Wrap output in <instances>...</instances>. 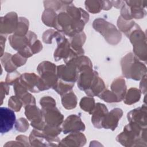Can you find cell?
Wrapping results in <instances>:
<instances>
[{
	"label": "cell",
	"mask_w": 147,
	"mask_h": 147,
	"mask_svg": "<svg viewBox=\"0 0 147 147\" xmlns=\"http://www.w3.org/2000/svg\"><path fill=\"white\" fill-rule=\"evenodd\" d=\"M55 68L56 66L53 64L48 61L42 62L38 67V72L41 76L46 89L54 87L57 83Z\"/></svg>",
	"instance_id": "cell-1"
},
{
	"label": "cell",
	"mask_w": 147,
	"mask_h": 147,
	"mask_svg": "<svg viewBox=\"0 0 147 147\" xmlns=\"http://www.w3.org/2000/svg\"><path fill=\"white\" fill-rule=\"evenodd\" d=\"M0 132L1 134L9 131L13 128L16 122L14 112L10 109L5 107L0 108Z\"/></svg>",
	"instance_id": "cell-2"
},
{
	"label": "cell",
	"mask_w": 147,
	"mask_h": 147,
	"mask_svg": "<svg viewBox=\"0 0 147 147\" xmlns=\"http://www.w3.org/2000/svg\"><path fill=\"white\" fill-rule=\"evenodd\" d=\"M18 20L16 13L10 12L1 17L0 32L1 34L14 32L18 25Z\"/></svg>",
	"instance_id": "cell-3"
},
{
	"label": "cell",
	"mask_w": 147,
	"mask_h": 147,
	"mask_svg": "<svg viewBox=\"0 0 147 147\" xmlns=\"http://www.w3.org/2000/svg\"><path fill=\"white\" fill-rule=\"evenodd\" d=\"M42 115L48 125L56 127L63 122V116L55 106L42 108Z\"/></svg>",
	"instance_id": "cell-4"
},
{
	"label": "cell",
	"mask_w": 147,
	"mask_h": 147,
	"mask_svg": "<svg viewBox=\"0 0 147 147\" xmlns=\"http://www.w3.org/2000/svg\"><path fill=\"white\" fill-rule=\"evenodd\" d=\"M66 66L60 65L57 67V75L59 78L67 82L74 83L78 77L76 67L72 62H68Z\"/></svg>",
	"instance_id": "cell-5"
},
{
	"label": "cell",
	"mask_w": 147,
	"mask_h": 147,
	"mask_svg": "<svg viewBox=\"0 0 147 147\" xmlns=\"http://www.w3.org/2000/svg\"><path fill=\"white\" fill-rule=\"evenodd\" d=\"M84 123L82 122L80 117L76 115H71L68 117L63 126V130L64 134L72 131L84 130Z\"/></svg>",
	"instance_id": "cell-6"
},
{
	"label": "cell",
	"mask_w": 147,
	"mask_h": 147,
	"mask_svg": "<svg viewBox=\"0 0 147 147\" xmlns=\"http://www.w3.org/2000/svg\"><path fill=\"white\" fill-rule=\"evenodd\" d=\"M122 115V111L120 109H114L110 113L107 114L102 122V127L106 129L114 130L117 126L119 119Z\"/></svg>",
	"instance_id": "cell-7"
},
{
	"label": "cell",
	"mask_w": 147,
	"mask_h": 147,
	"mask_svg": "<svg viewBox=\"0 0 147 147\" xmlns=\"http://www.w3.org/2000/svg\"><path fill=\"white\" fill-rule=\"evenodd\" d=\"M107 107L102 103H97L95 109L91 111L90 114L93 115L92 117V122L95 127L100 128L102 127V122L106 115L107 114Z\"/></svg>",
	"instance_id": "cell-8"
},
{
	"label": "cell",
	"mask_w": 147,
	"mask_h": 147,
	"mask_svg": "<svg viewBox=\"0 0 147 147\" xmlns=\"http://www.w3.org/2000/svg\"><path fill=\"white\" fill-rule=\"evenodd\" d=\"M61 142L68 143L66 146L71 145V144H72V146H82L85 144L86 138L85 136L81 133H73L63 139Z\"/></svg>",
	"instance_id": "cell-9"
},
{
	"label": "cell",
	"mask_w": 147,
	"mask_h": 147,
	"mask_svg": "<svg viewBox=\"0 0 147 147\" xmlns=\"http://www.w3.org/2000/svg\"><path fill=\"white\" fill-rule=\"evenodd\" d=\"M126 86L125 80L121 78L117 79L111 85V89L117 95L118 101H120L123 99L126 91Z\"/></svg>",
	"instance_id": "cell-10"
},
{
	"label": "cell",
	"mask_w": 147,
	"mask_h": 147,
	"mask_svg": "<svg viewBox=\"0 0 147 147\" xmlns=\"http://www.w3.org/2000/svg\"><path fill=\"white\" fill-rule=\"evenodd\" d=\"M11 56H12L8 53H4L1 59V63L5 69L10 73L13 72L17 68L11 61Z\"/></svg>",
	"instance_id": "cell-11"
},
{
	"label": "cell",
	"mask_w": 147,
	"mask_h": 147,
	"mask_svg": "<svg viewBox=\"0 0 147 147\" xmlns=\"http://www.w3.org/2000/svg\"><path fill=\"white\" fill-rule=\"evenodd\" d=\"M63 106L67 109H71L76 107V97L73 92H70L62 98Z\"/></svg>",
	"instance_id": "cell-12"
},
{
	"label": "cell",
	"mask_w": 147,
	"mask_h": 147,
	"mask_svg": "<svg viewBox=\"0 0 147 147\" xmlns=\"http://www.w3.org/2000/svg\"><path fill=\"white\" fill-rule=\"evenodd\" d=\"M28 29V21L25 18L20 17L18 20V25L14 32V35L18 36H24Z\"/></svg>",
	"instance_id": "cell-13"
},
{
	"label": "cell",
	"mask_w": 147,
	"mask_h": 147,
	"mask_svg": "<svg viewBox=\"0 0 147 147\" xmlns=\"http://www.w3.org/2000/svg\"><path fill=\"white\" fill-rule=\"evenodd\" d=\"M75 37L72 40L71 42V46L75 51H82L81 49L82 44L84 42L85 39H86V36L83 33H81L77 36H74Z\"/></svg>",
	"instance_id": "cell-14"
},
{
	"label": "cell",
	"mask_w": 147,
	"mask_h": 147,
	"mask_svg": "<svg viewBox=\"0 0 147 147\" xmlns=\"http://www.w3.org/2000/svg\"><path fill=\"white\" fill-rule=\"evenodd\" d=\"M74 84V83H71V82H65L63 83L61 82H59L58 83H56V84L55 85L54 89L61 95H62L63 94L66 93L68 91H69L72 89L73 86Z\"/></svg>",
	"instance_id": "cell-15"
},
{
	"label": "cell",
	"mask_w": 147,
	"mask_h": 147,
	"mask_svg": "<svg viewBox=\"0 0 147 147\" xmlns=\"http://www.w3.org/2000/svg\"><path fill=\"white\" fill-rule=\"evenodd\" d=\"M80 105L84 111L91 113L94 109V99L91 98L84 97L82 99Z\"/></svg>",
	"instance_id": "cell-16"
},
{
	"label": "cell",
	"mask_w": 147,
	"mask_h": 147,
	"mask_svg": "<svg viewBox=\"0 0 147 147\" xmlns=\"http://www.w3.org/2000/svg\"><path fill=\"white\" fill-rule=\"evenodd\" d=\"M102 1H86V7L87 9L93 13H98L100 11Z\"/></svg>",
	"instance_id": "cell-17"
},
{
	"label": "cell",
	"mask_w": 147,
	"mask_h": 147,
	"mask_svg": "<svg viewBox=\"0 0 147 147\" xmlns=\"http://www.w3.org/2000/svg\"><path fill=\"white\" fill-rule=\"evenodd\" d=\"M22 102L20 98L17 96H12L9 99L8 105L16 111H19L22 106Z\"/></svg>",
	"instance_id": "cell-18"
},
{
	"label": "cell",
	"mask_w": 147,
	"mask_h": 147,
	"mask_svg": "<svg viewBox=\"0 0 147 147\" xmlns=\"http://www.w3.org/2000/svg\"><path fill=\"white\" fill-rule=\"evenodd\" d=\"M99 97L102 99L105 100L107 102H118V98L115 94L109 91H106L103 92L99 95Z\"/></svg>",
	"instance_id": "cell-19"
},
{
	"label": "cell",
	"mask_w": 147,
	"mask_h": 147,
	"mask_svg": "<svg viewBox=\"0 0 147 147\" xmlns=\"http://www.w3.org/2000/svg\"><path fill=\"white\" fill-rule=\"evenodd\" d=\"M26 60V59L21 56L19 53L11 56V61L16 67L24 65L25 63Z\"/></svg>",
	"instance_id": "cell-20"
},
{
	"label": "cell",
	"mask_w": 147,
	"mask_h": 147,
	"mask_svg": "<svg viewBox=\"0 0 147 147\" xmlns=\"http://www.w3.org/2000/svg\"><path fill=\"white\" fill-rule=\"evenodd\" d=\"M20 73L18 72L9 73L6 78V83L10 85L13 84V83L14 84L19 80V78H20Z\"/></svg>",
	"instance_id": "cell-21"
},
{
	"label": "cell",
	"mask_w": 147,
	"mask_h": 147,
	"mask_svg": "<svg viewBox=\"0 0 147 147\" xmlns=\"http://www.w3.org/2000/svg\"><path fill=\"white\" fill-rule=\"evenodd\" d=\"M28 127H29L28 123L24 118L19 119L16 124V129L20 131H26L28 128Z\"/></svg>",
	"instance_id": "cell-22"
},
{
	"label": "cell",
	"mask_w": 147,
	"mask_h": 147,
	"mask_svg": "<svg viewBox=\"0 0 147 147\" xmlns=\"http://www.w3.org/2000/svg\"><path fill=\"white\" fill-rule=\"evenodd\" d=\"M9 84L6 82H1V104L2 103L3 99L5 97V95L8 94L9 87Z\"/></svg>",
	"instance_id": "cell-23"
},
{
	"label": "cell",
	"mask_w": 147,
	"mask_h": 147,
	"mask_svg": "<svg viewBox=\"0 0 147 147\" xmlns=\"http://www.w3.org/2000/svg\"><path fill=\"white\" fill-rule=\"evenodd\" d=\"M5 34H1V57L3 56V49H4V46L5 44L6 41V37L4 36Z\"/></svg>",
	"instance_id": "cell-24"
}]
</instances>
